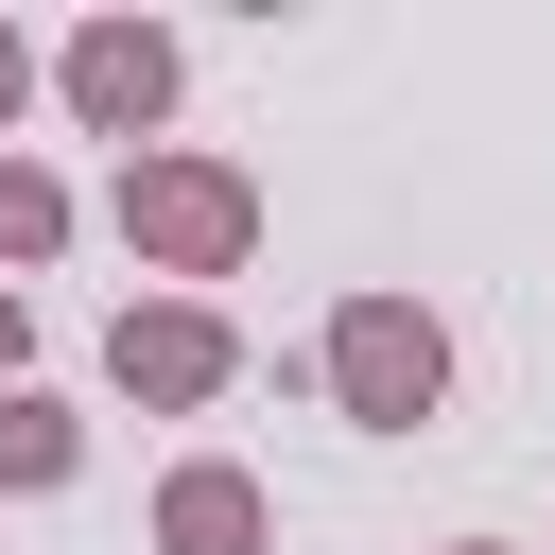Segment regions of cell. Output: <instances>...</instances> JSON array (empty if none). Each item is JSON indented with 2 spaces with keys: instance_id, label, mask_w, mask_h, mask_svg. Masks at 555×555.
Listing matches in <instances>:
<instances>
[{
  "instance_id": "obj_4",
  "label": "cell",
  "mask_w": 555,
  "mask_h": 555,
  "mask_svg": "<svg viewBox=\"0 0 555 555\" xmlns=\"http://www.w3.org/2000/svg\"><path fill=\"white\" fill-rule=\"evenodd\" d=\"M52 87H69V121H87V139L156 156V121H173V35H156V17H87V35L52 52Z\"/></svg>"
},
{
  "instance_id": "obj_6",
  "label": "cell",
  "mask_w": 555,
  "mask_h": 555,
  "mask_svg": "<svg viewBox=\"0 0 555 555\" xmlns=\"http://www.w3.org/2000/svg\"><path fill=\"white\" fill-rule=\"evenodd\" d=\"M69 468H87V416L35 399V382H0V503H52Z\"/></svg>"
},
{
  "instance_id": "obj_1",
  "label": "cell",
  "mask_w": 555,
  "mask_h": 555,
  "mask_svg": "<svg viewBox=\"0 0 555 555\" xmlns=\"http://www.w3.org/2000/svg\"><path fill=\"white\" fill-rule=\"evenodd\" d=\"M121 243H139V278H243L260 260V173L243 156H191V139H156V156H121Z\"/></svg>"
},
{
  "instance_id": "obj_2",
  "label": "cell",
  "mask_w": 555,
  "mask_h": 555,
  "mask_svg": "<svg viewBox=\"0 0 555 555\" xmlns=\"http://www.w3.org/2000/svg\"><path fill=\"white\" fill-rule=\"evenodd\" d=\"M312 382H330L347 434H434V399H451V330H434L416 295H347V312L312 330Z\"/></svg>"
},
{
  "instance_id": "obj_7",
  "label": "cell",
  "mask_w": 555,
  "mask_h": 555,
  "mask_svg": "<svg viewBox=\"0 0 555 555\" xmlns=\"http://www.w3.org/2000/svg\"><path fill=\"white\" fill-rule=\"evenodd\" d=\"M69 243V173H35V156H0V278H35Z\"/></svg>"
},
{
  "instance_id": "obj_10",
  "label": "cell",
  "mask_w": 555,
  "mask_h": 555,
  "mask_svg": "<svg viewBox=\"0 0 555 555\" xmlns=\"http://www.w3.org/2000/svg\"><path fill=\"white\" fill-rule=\"evenodd\" d=\"M451 555H503V538H451Z\"/></svg>"
},
{
  "instance_id": "obj_5",
  "label": "cell",
  "mask_w": 555,
  "mask_h": 555,
  "mask_svg": "<svg viewBox=\"0 0 555 555\" xmlns=\"http://www.w3.org/2000/svg\"><path fill=\"white\" fill-rule=\"evenodd\" d=\"M156 555H278V486H260L243 451L156 468Z\"/></svg>"
},
{
  "instance_id": "obj_3",
  "label": "cell",
  "mask_w": 555,
  "mask_h": 555,
  "mask_svg": "<svg viewBox=\"0 0 555 555\" xmlns=\"http://www.w3.org/2000/svg\"><path fill=\"white\" fill-rule=\"evenodd\" d=\"M104 382H121V399H156V416H208V399L243 382V330H225L208 295H121V330H104Z\"/></svg>"
},
{
  "instance_id": "obj_9",
  "label": "cell",
  "mask_w": 555,
  "mask_h": 555,
  "mask_svg": "<svg viewBox=\"0 0 555 555\" xmlns=\"http://www.w3.org/2000/svg\"><path fill=\"white\" fill-rule=\"evenodd\" d=\"M17 364H35V295L0 278V382H17Z\"/></svg>"
},
{
  "instance_id": "obj_8",
  "label": "cell",
  "mask_w": 555,
  "mask_h": 555,
  "mask_svg": "<svg viewBox=\"0 0 555 555\" xmlns=\"http://www.w3.org/2000/svg\"><path fill=\"white\" fill-rule=\"evenodd\" d=\"M17 104H35V35L0 17V121H17Z\"/></svg>"
}]
</instances>
